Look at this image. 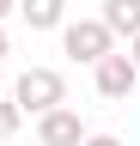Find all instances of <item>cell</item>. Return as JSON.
I'll return each instance as SVG.
<instances>
[{
	"label": "cell",
	"instance_id": "6da1fadb",
	"mask_svg": "<svg viewBox=\"0 0 140 146\" xmlns=\"http://www.w3.org/2000/svg\"><path fill=\"white\" fill-rule=\"evenodd\" d=\"M12 104H19V116H49V110L67 104V79L55 67H25L12 79Z\"/></svg>",
	"mask_w": 140,
	"mask_h": 146
},
{
	"label": "cell",
	"instance_id": "7a4b0ae2",
	"mask_svg": "<svg viewBox=\"0 0 140 146\" xmlns=\"http://www.w3.org/2000/svg\"><path fill=\"white\" fill-rule=\"evenodd\" d=\"M61 49L73 55V61H85V67H98L104 55H116V36L98 25V18H73V25H61Z\"/></svg>",
	"mask_w": 140,
	"mask_h": 146
},
{
	"label": "cell",
	"instance_id": "3957f363",
	"mask_svg": "<svg viewBox=\"0 0 140 146\" xmlns=\"http://www.w3.org/2000/svg\"><path fill=\"white\" fill-rule=\"evenodd\" d=\"M37 140L43 146H85V122H79V110H49V116H37Z\"/></svg>",
	"mask_w": 140,
	"mask_h": 146
},
{
	"label": "cell",
	"instance_id": "277c9868",
	"mask_svg": "<svg viewBox=\"0 0 140 146\" xmlns=\"http://www.w3.org/2000/svg\"><path fill=\"white\" fill-rule=\"evenodd\" d=\"M92 73H98V91H104V98H116V104L140 85V73H134V61H128V55H104Z\"/></svg>",
	"mask_w": 140,
	"mask_h": 146
},
{
	"label": "cell",
	"instance_id": "5b68a950",
	"mask_svg": "<svg viewBox=\"0 0 140 146\" xmlns=\"http://www.w3.org/2000/svg\"><path fill=\"white\" fill-rule=\"evenodd\" d=\"M98 25L110 31V36H140V0H104V12H98Z\"/></svg>",
	"mask_w": 140,
	"mask_h": 146
},
{
	"label": "cell",
	"instance_id": "8992f818",
	"mask_svg": "<svg viewBox=\"0 0 140 146\" xmlns=\"http://www.w3.org/2000/svg\"><path fill=\"white\" fill-rule=\"evenodd\" d=\"M19 18L31 31H61L67 25V0H19Z\"/></svg>",
	"mask_w": 140,
	"mask_h": 146
},
{
	"label": "cell",
	"instance_id": "52a82bcc",
	"mask_svg": "<svg viewBox=\"0 0 140 146\" xmlns=\"http://www.w3.org/2000/svg\"><path fill=\"white\" fill-rule=\"evenodd\" d=\"M19 104H12V98H0V140H12V134H19Z\"/></svg>",
	"mask_w": 140,
	"mask_h": 146
},
{
	"label": "cell",
	"instance_id": "ba28073f",
	"mask_svg": "<svg viewBox=\"0 0 140 146\" xmlns=\"http://www.w3.org/2000/svg\"><path fill=\"white\" fill-rule=\"evenodd\" d=\"M85 146H122L116 134H85Z\"/></svg>",
	"mask_w": 140,
	"mask_h": 146
},
{
	"label": "cell",
	"instance_id": "9c48e42d",
	"mask_svg": "<svg viewBox=\"0 0 140 146\" xmlns=\"http://www.w3.org/2000/svg\"><path fill=\"white\" fill-rule=\"evenodd\" d=\"M128 61H134V73H140V36H134V43H128Z\"/></svg>",
	"mask_w": 140,
	"mask_h": 146
},
{
	"label": "cell",
	"instance_id": "30bf717a",
	"mask_svg": "<svg viewBox=\"0 0 140 146\" xmlns=\"http://www.w3.org/2000/svg\"><path fill=\"white\" fill-rule=\"evenodd\" d=\"M12 6H19V0H0V18H6V12H12Z\"/></svg>",
	"mask_w": 140,
	"mask_h": 146
},
{
	"label": "cell",
	"instance_id": "8fae6325",
	"mask_svg": "<svg viewBox=\"0 0 140 146\" xmlns=\"http://www.w3.org/2000/svg\"><path fill=\"white\" fill-rule=\"evenodd\" d=\"M0 61H6V31H0Z\"/></svg>",
	"mask_w": 140,
	"mask_h": 146
}]
</instances>
